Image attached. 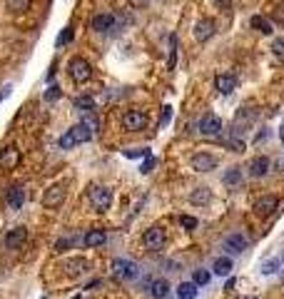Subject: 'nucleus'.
Masks as SVG:
<instances>
[{
	"label": "nucleus",
	"instance_id": "f257e3e1",
	"mask_svg": "<svg viewBox=\"0 0 284 299\" xmlns=\"http://www.w3.org/2000/svg\"><path fill=\"white\" fill-rule=\"evenodd\" d=\"M93 135H95V130L88 125V122H80V125H75V127H70V130L65 132V135L57 140V145H60V150H73L75 145L90 142Z\"/></svg>",
	"mask_w": 284,
	"mask_h": 299
},
{
	"label": "nucleus",
	"instance_id": "f03ea898",
	"mask_svg": "<svg viewBox=\"0 0 284 299\" xmlns=\"http://www.w3.org/2000/svg\"><path fill=\"white\" fill-rule=\"evenodd\" d=\"M88 200H90V205L97 212H107L110 205H113V189L110 187H102V185H93L90 192H88Z\"/></svg>",
	"mask_w": 284,
	"mask_h": 299
},
{
	"label": "nucleus",
	"instance_id": "7ed1b4c3",
	"mask_svg": "<svg viewBox=\"0 0 284 299\" xmlns=\"http://www.w3.org/2000/svg\"><path fill=\"white\" fill-rule=\"evenodd\" d=\"M68 73L73 77V82L82 85V82H88V80L93 77V65H90L85 57H73V60L68 62Z\"/></svg>",
	"mask_w": 284,
	"mask_h": 299
},
{
	"label": "nucleus",
	"instance_id": "20e7f679",
	"mask_svg": "<svg viewBox=\"0 0 284 299\" xmlns=\"http://www.w3.org/2000/svg\"><path fill=\"white\" fill-rule=\"evenodd\" d=\"M113 277L120 282H133L140 277V267L133 260H115L113 262Z\"/></svg>",
	"mask_w": 284,
	"mask_h": 299
},
{
	"label": "nucleus",
	"instance_id": "39448f33",
	"mask_svg": "<svg viewBox=\"0 0 284 299\" xmlns=\"http://www.w3.org/2000/svg\"><path fill=\"white\" fill-rule=\"evenodd\" d=\"M167 242V237H165V229L162 227H150V229H145V234H142V244L150 249V252H157V249H162Z\"/></svg>",
	"mask_w": 284,
	"mask_h": 299
},
{
	"label": "nucleus",
	"instance_id": "423d86ee",
	"mask_svg": "<svg viewBox=\"0 0 284 299\" xmlns=\"http://www.w3.org/2000/svg\"><path fill=\"white\" fill-rule=\"evenodd\" d=\"M122 127L127 132H140L147 127V115L142 110H127L122 115Z\"/></svg>",
	"mask_w": 284,
	"mask_h": 299
},
{
	"label": "nucleus",
	"instance_id": "0eeeda50",
	"mask_svg": "<svg viewBox=\"0 0 284 299\" xmlns=\"http://www.w3.org/2000/svg\"><path fill=\"white\" fill-rule=\"evenodd\" d=\"M65 195H68L65 185H50L45 189V195H42V205L48 207V209H57L65 202Z\"/></svg>",
	"mask_w": 284,
	"mask_h": 299
},
{
	"label": "nucleus",
	"instance_id": "6e6552de",
	"mask_svg": "<svg viewBox=\"0 0 284 299\" xmlns=\"http://www.w3.org/2000/svg\"><path fill=\"white\" fill-rule=\"evenodd\" d=\"M197 130L202 132L205 137H217V135L222 132V120H220L214 112H207V115H202V120H200Z\"/></svg>",
	"mask_w": 284,
	"mask_h": 299
},
{
	"label": "nucleus",
	"instance_id": "1a4fd4ad",
	"mask_svg": "<svg viewBox=\"0 0 284 299\" xmlns=\"http://www.w3.org/2000/svg\"><path fill=\"white\" fill-rule=\"evenodd\" d=\"M247 237L242 234V232H232V234H227L225 237V242H222V249L227 252V254H242L247 249Z\"/></svg>",
	"mask_w": 284,
	"mask_h": 299
},
{
	"label": "nucleus",
	"instance_id": "9d476101",
	"mask_svg": "<svg viewBox=\"0 0 284 299\" xmlns=\"http://www.w3.org/2000/svg\"><path fill=\"white\" fill-rule=\"evenodd\" d=\"M214 30H217L214 20H212V18H202L197 25H194V40H197V42H207L209 37L214 35Z\"/></svg>",
	"mask_w": 284,
	"mask_h": 299
},
{
	"label": "nucleus",
	"instance_id": "9b49d317",
	"mask_svg": "<svg viewBox=\"0 0 284 299\" xmlns=\"http://www.w3.org/2000/svg\"><path fill=\"white\" fill-rule=\"evenodd\" d=\"M192 167L197 169V172H209V169L217 167V157L209 155V152H197L192 157Z\"/></svg>",
	"mask_w": 284,
	"mask_h": 299
},
{
	"label": "nucleus",
	"instance_id": "f8f14e48",
	"mask_svg": "<svg viewBox=\"0 0 284 299\" xmlns=\"http://www.w3.org/2000/svg\"><path fill=\"white\" fill-rule=\"evenodd\" d=\"M277 207H279V200H277L274 195H265V197H259V200L254 202L257 215H262V217H269V215H272Z\"/></svg>",
	"mask_w": 284,
	"mask_h": 299
},
{
	"label": "nucleus",
	"instance_id": "ddd939ff",
	"mask_svg": "<svg viewBox=\"0 0 284 299\" xmlns=\"http://www.w3.org/2000/svg\"><path fill=\"white\" fill-rule=\"evenodd\" d=\"M18 162H20V152L15 147H3L0 150V167L3 169L18 167Z\"/></svg>",
	"mask_w": 284,
	"mask_h": 299
},
{
	"label": "nucleus",
	"instance_id": "4468645a",
	"mask_svg": "<svg viewBox=\"0 0 284 299\" xmlns=\"http://www.w3.org/2000/svg\"><path fill=\"white\" fill-rule=\"evenodd\" d=\"M115 15L113 13H100V15H95L93 18V30L95 33H107V30H113L115 28Z\"/></svg>",
	"mask_w": 284,
	"mask_h": 299
},
{
	"label": "nucleus",
	"instance_id": "2eb2a0df",
	"mask_svg": "<svg viewBox=\"0 0 284 299\" xmlns=\"http://www.w3.org/2000/svg\"><path fill=\"white\" fill-rule=\"evenodd\" d=\"M214 88H217L222 95L234 93V88H237V77H234V75H227V73H220L217 77H214Z\"/></svg>",
	"mask_w": 284,
	"mask_h": 299
},
{
	"label": "nucleus",
	"instance_id": "dca6fc26",
	"mask_svg": "<svg viewBox=\"0 0 284 299\" xmlns=\"http://www.w3.org/2000/svg\"><path fill=\"white\" fill-rule=\"evenodd\" d=\"M25 240H28V229H25V227H15V229H10V232L5 234V247H8V249H18Z\"/></svg>",
	"mask_w": 284,
	"mask_h": 299
},
{
	"label": "nucleus",
	"instance_id": "f3484780",
	"mask_svg": "<svg viewBox=\"0 0 284 299\" xmlns=\"http://www.w3.org/2000/svg\"><path fill=\"white\" fill-rule=\"evenodd\" d=\"M267 172H269V157H265V155H259V157H254V160L249 162V175H252L254 180H259V177H265Z\"/></svg>",
	"mask_w": 284,
	"mask_h": 299
},
{
	"label": "nucleus",
	"instance_id": "a211bd4d",
	"mask_svg": "<svg viewBox=\"0 0 284 299\" xmlns=\"http://www.w3.org/2000/svg\"><path fill=\"white\" fill-rule=\"evenodd\" d=\"M105 242H107V232H105V229H90V232L82 237V244L90 247V249H93V247H100V244H105Z\"/></svg>",
	"mask_w": 284,
	"mask_h": 299
},
{
	"label": "nucleus",
	"instance_id": "6ab92c4d",
	"mask_svg": "<svg viewBox=\"0 0 284 299\" xmlns=\"http://www.w3.org/2000/svg\"><path fill=\"white\" fill-rule=\"evenodd\" d=\"M23 202H25V189L20 185H13L8 189V207H10V209H20Z\"/></svg>",
	"mask_w": 284,
	"mask_h": 299
},
{
	"label": "nucleus",
	"instance_id": "aec40b11",
	"mask_svg": "<svg viewBox=\"0 0 284 299\" xmlns=\"http://www.w3.org/2000/svg\"><path fill=\"white\" fill-rule=\"evenodd\" d=\"M232 267H234V264H232L229 257H217L214 264H212V272H214L217 277H229V274H232Z\"/></svg>",
	"mask_w": 284,
	"mask_h": 299
},
{
	"label": "nucleus",
	"instance_id": "412c9836",
	"mask_svg": "<svg viewBox=\"0 0 284 299\" xmlns=\"http://www.w3.org/2000/svg\"><path fill=\"white\" fill-rule=\"evenodd\" d=\"M150 294L155 299H165L170 294V282L167 280H152L150 282Z\"/></svg>",
	"mask_w": 284,
	"mask_h": 299
},
{
	"label": "nucleus",
	"instance_id": "4be33fe9",
	"mask_svg": "<svg viewBox=\"0 0 284 299\" xmlns=\"http://www.w3.org/2000/svg\"><path fill=\"white\" fill-rule=\"evenodd\" d=\"M197 284L194 282H182L180 287H177V299H197Z\"/></svg>",
	"mask_w": 284,
	"mask_h": 299
},
{
	"label": "nucleus",
	"instance_id": "5701e85b",
	"mask_svg": "<svg viewBox=\"0 0 284 299\" xmlns=\"http://www.w3.org/2000/svg\"><path fill=\"white\" fill-rule=\"evenodd\" d=\"M249 25L254 28V30H259L262 35H272L274 33V28H272V23L267 18H262V15H254V18L249 20Z\"/></svg>",
	"mask_w": 284,
	"mask_h": 299
},
{
	"label": "nucleus",
	"instance_id": "b1692460",
	"mask_svg": "<svg viewBox=\"0 0 284 299\" xmlns=\"http://www.w3.org/2000/svg\"><path fill=\"white\" fill-rule=\"evenodd\" d=\"M209 200H212V192H209L207 187H197V189L189 195V202H192V205H207Z\"/></svg>",
	"mask_w": 284,
	"mask_h": 299
},
{
	"label": "nucleus",
	"instance_id": "393cba45",
	"mask_svg": "<svg viewBox=\"0 0 284 299\" xmlns=\"http://www.w3.org/2000/svg\"><path fill=\"white\" fill-rule=\"evenodd\" d=\"M85 269H88V262H85V260H68V264H65V272H68L70 277L82 274Z\"/></svg>",
	"mask_w": 284,
	"mask_h": 299
},
{
	"label": "nucleus",
	"instance_id": "a878e982",
	"mask_svg": "<svg viewBox=\"0 0 284 299\" xmlns=\"http://www.w3.org/2000/svg\"><path fill=\"white\" fill-rule=\"evenodd\" d=\"M75 110L93 112L95 110V100L90 97V95H80V97H75Z\"/></svg>",
	"mask_w": 284,
	"mask_h": 299
},
{
	"label": "nucleus",
	"instance_id": "bb28decb",
	"mask_svg": "<svg viewBox=\"0 0 284 299\" xmlns=\"http://www.w3.org/2000/svg\"><path fill=\"white\" fill-rule=\"evenodd\" d=\"M5 5H8V10H13V13H25V10H30L33 0H5Z\"/></svg>",
	"mask_w": 284,
	"mask_h": 299
},
{
	"label": "nucleus",
	"instance_id": "cd10ccee",
	"mask_svg": "<svg viewBox=\"0 0 284 299\" xmlns=\"http://www.w3.org/2000/svg\"><path fill=\"white\" fill-rule=\"evenodd\" d=\"M239 182H242V169L239 167H232V169H227V172H225V185H239Z\"/></svg>",
	"mask_w": 284,
	"mask_h": 299
},
{
	"label": "nucleus",
	"instance_id": "c85d7f7f",
	"mask_svg": "<svg viewBox=\"0 0 284 299\" xmlns=\"http://www.w3.org/2000/svg\"><path fill=\"white\" fill-rule=\"evenodd\" d=\"M209 280H212V272H207V269H194V274H192V282H194L197 287L209 284Z\"/></svg>",
	"mask_w": 284,
	"mask_h": 299
},
{
	"label": "nucleus",
	"instance_id": "c756f323",
	"mask_svg": "<svg viewBox=\"0 0 284 299\" xmlns=\"http://www.w3.org/2000/svg\"><path fill=\"white\" fill-rule=\"evenodd\" d=\"M272 55L284 62V37H274V42H272Z\"/></svg>",
	"mask_w": 284,
	"mask_h": 299
},
{
	"label": "nucleus",
	"instance_id": "7c9ffc66",
	"mask_svg": "<svg viewBox=\"0 0 284 299\" xmlns=\"http://www.w3.org/2000/svg\"><path fill=\"white\" fill-rule=\"evenodd\" d=\"M279 269V260H267L262 262V274H274Z\"/></svg>",
	"mask_w": 284,
	"mask_h": 299
},
{
	"label": "nucleus",
	"instance_id": "2f4dec72",
	"mask_svg": "<svg viewBox=\"0 0 284 299\" xmlns=\"http://www.w3.org/2000/svg\"><path fill=\"white\" fill-rule=\"evenodd\" d=\"M70 40H73V25H68V28L60 33V37H57L55 45H57V48H62V45H65V42H70Z\"/></svg>",
	"mask_w": 284,
	"mask_h": 299
},
{
	"label": "nucleus",
	"instance_id": "473e14b6",
	"mask_svg": "<svg viewBox=\"0 0 284 299\" xmlns=\"http://www.w3.org/2000/svg\"><path fill=\"white\" fill-rule=\"evenodd\" d=\"M177 65V37L172 35L170 37V70H174Z\"/></svg>",
	"mask_w": 284,
	"mask_h": 299
},
{
	"label": "nucleus",
	"instance_id": "72a5a7b5",
	"mask_svg": "<svg viewBox=\"0 0 284 299\" xmlns=\"http://www.w3.org/2000/svg\"><path fill=\"white\" fill-rule=\"evenodd\" d=\"M125 157H130V160H135V157H150V150H125Z\"/></svg>",
	"mask_w": 284,
	"mask_h": 299
},
{
	"label": "nucleus",
	"instance_id": "f704fd0d",
	"mask_svg": "<svg viewBox=\"0 0 284 299\" xmlns=\"http://www.w3.org/2000/svg\"><path fill=\"white\" fill-rule=\"evenodd\" d=\"M73 244H75V240H73V237H62V240L55 244V252H65V249H70Z\"/></svg>",
	"mask_w": 284,
	"mask_h": 299
},
{
	"label": "nucleus",
	"instance_id": "c9c22d12",
	"mask_svg": "<svg viewBox=\"0 0 284 299\" xmlns=\"http://www.w3.org/2000/svg\"><path fill=\"white\" fill-rule=\"evenodd\" d=\"M180 224H182L185 229H197V220H194V217H187V215L180 217Z\"/></svg>",
	"mask_w": 284,
	"mask_h": 299
},
{
	"label": "nucleus",
	"instance_id": "e433bc0d",
	"mask_svg": "<svg viewBox=\"0 0 284 299\" xmlns=\"http://www.w3.org/2000/svg\"><path fill=\"white\" fill-rule=\"evenodd\" d=\"M170 117H172V108L165 105V108H162V117H160V127H165V125L170 122Z\"/></svg>",
	"mask_w": 284,
	"mask_h": 299
},
{
	"label": "nucleus",
	"instance_id": "4c0bfd02",
	"mask_svg": "<svg viewBox=\"0 0 284 299\" xmlns=\"http://www.w3.org/2000/svg\"><path fill=\"white\" fill-rule=\"evenodd\" d=\"M45 97H48V100H57V97H60V88H57V85H50V93H45Z\"/></svg>",
	"mask_w": 284,
	"mask_h": 299
},
{
	"label": "nucleus",
	"instance_id": "58836bf2",
	"mask_svg": "<svg viewBox=\"0 0 284 299\" xmlns=\"http://www.w3.org/2000/svg\"><path fill=\"white\" fill-rule=\"evenodd\" d=\"M152 167H155V160H152V157H147V160H145V165H142V172L147 175V172H150Z\"/></svg>",
	"mask_w": 284,
	"mask_h": 299
},
{
	"label": "nucleus",
	"instance_id": "ea45409f",
	"mask_svg": "<svg viewBox=\"0 0 284 299\" xmlns=\"http://www.w3.org/2000/svg\"><path fill=\"white\" fill-rule=\"evenodd\" d=\"M234 284H237V280H234V277H229L227 284H225V289H227V292H232V289H234Z\"/></svg>",
	"mask_w": 284,
	"mask_h": 299
},
{
	"label": "nucleus",
	"instance_id": "a19ab883",
	"mask_svg": "<svg viewBox=\"0 0 284 299\" xmlns=\"http://www.w3.org/2000/svg\"><path fill=\"white\" fill-rule=\"evenodd\" d=\"M130 3H133L135 8H145L147 5V0H130Z\"/></svg>",
	"mask_w": 284,
	"mask_h": 299
},
{
	"label": "nucleus",
	"instance_id": "79ce46f5",
	"mask_svg": "<svg viewBox=\"0 0 284 299\" xmlns=\"http://www.w3.org/2000/svg\"><path fill=\"white\" fill-rule=\"evenodd\" d=\"M279 140H284V122H282V127H279Z\"/></svg>",
	"mask_w": 284,
	"mask_h": 299
},
{
	"label": "nucleus",
	"instance_id": "37998d69",
	"mask_svg": "<svg viewBox=\"0 0 284 299\" xmlns=\"http://www.w3.org/2000/svg\"><path fill=\"white\" fill-rule=\"evenodd\" d=\"M245 299H254V297H245Z\"/></svg>",
	"mask_w": 284,
	"mask_h": 299
},
{
	"label": "nucleus",
	"instance_id": "c03bdc74",
	"mask_svg": "<svg viewBox=\"0 0 284 299\" xmlns=\"http://www.w3.org/2000/svg\"><path fill=\"white\" fill-rule=\"evenodd\" d=\"M282 262H284V257H282Z\"/></svg>",
	"mask_w": 284,
	"mask_h": 299
}]
</instances>
